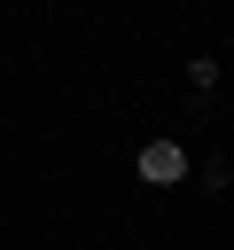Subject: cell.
Listing matches in <instances>:
<instances>
[{
	"mask_svg": "<svg viewBox=\"0 0 234 250\" xmlns=\"http://www.w3.org/2000/svg\"><path fill=\"white\" fill-rule=\"evenodd\" d=\"M140 180H148V188H179V180H187V148H179V141H148V148H140Z\"/></svg>",
	"mask_w": 234,
	"mask_h": 250,
	"instance_id": "1",
	"label": "cell"
}]
</instances>
